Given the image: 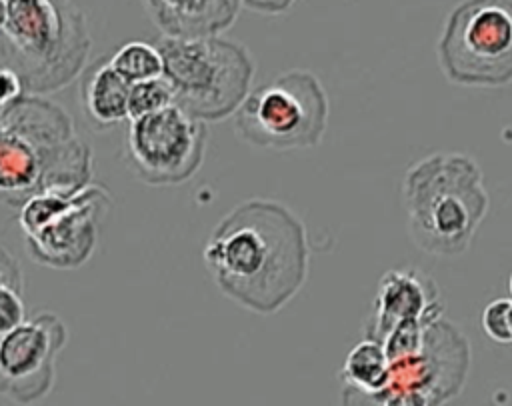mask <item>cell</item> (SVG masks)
I'll list each match as a JSON object with an SVG mask.
<instances>
[{"label":"cell","mask_w":512,"mask_h":406,"mask_svg":"<svg viewBox=\"0 0 512 406\" xmlns=\"http://www.w3.org/2000/svg\"><path fill=\"white\" fill-rule=\"evenodd\" d=\"M204 264L220 292L256 314H274L302 288L308 240L282 202L250 198L232 208L204 244Z\"/></svg>","instance_id":"obj_1"},{"label":"cell","mask_w":512,"mask_h":406,"mask_svg":"<svg viewBox=\"0 0 512 406\" xmlns=\"http://www.w3.org/2000/svg\"><path fill=\"white\" fill-rule=\"evenodd\" d=\"M92 184V150L70 114L40 94L0 106V194L20 208L42 192H78Z\"/></svg>","instance_id":"obj_2"},{"label":"cell","mask_w":512,"mask_h":406,"mask_svg":"<svg viewBox=\"0 0 512 406\" xmlns=\"http://www.w3.org/2000/svg\"><path fill=\"white\" fill-rule=\"evenodd\" d=\"M412 242L434 256H458L488 214L478 162L460 152H436L414 162L402 180Z\"/></svg>","instance_id":"obj_3"},{"label":"cell","mask_w":512,"mask_h":406,"mask_svg":"<svg viewBox=\"0 0 512 406\" xmlns=\"http://www.w3.org/2000/svg\"><path fill=\"white\" fill-rule=\"evenodd\" d=\"M0 34L2 66L40 96L76 80L92 46L74 0H0Z\"/></svg>","instance_id":"obj_4"},{"label":"cell","mask_w":512,"mask_h":406,"mask_svg":"<svg viewBox=\"0 0 512 406\" xmlns=\"http://www.w3.org/2000/svg\"><path fill=\"white\" fill-rule=\"evenodd\" d=\"M174 104L202 122H216L240 110L252 92L254 60L226 38H170L156 42Z\"/></svg>","instance_id":"obj_5"},{"label":"cell","mask_w":512,"mask_h":406,"mask_svg":"<svg viewBox=\"0 0 512 406\" xmlns=\"http://www.w3.org/2000/svg\"><path fill=\"white\" fill-rule=\"evenodd\" d=\"M328 96L310 70H288L254 88L236 112L242 140L266 150L314 148L328 126Z\"/></svg>","instance_id":"obj_6"},{"label":"cell","mask_w":512,"mask_h":406,"mask_svg":"<svg viewBox=\"0 0 512 406\" xmlns=\"http://www.w3.org/2000/svg\"><path fill=\"white\" fill-rule=\"evenodd\" d=\"M112 194L102 184L78 192H42L18 208L28 256L48 268L74 270L92 256Z\"/></svg>","instance_id":"obj_7"},{"label":"cell","mask_w":512,"mask_h":406,"mask_svg":"<svg viewBox=\"0 0 512 406\" xmlns=\"http://www.w3.org/2000/svg\"><path fill=\"white\" fill-rule=\"evenodd\" d=\"M438 62L460 86L500 88L512 82V0H462L448 14Z\"/></svg>","instance_id":"obj_8"},{"label":"cell","mask_w":512,"mask_h":406,"mask_svg":"<svg viewBox=\"0 0 512 406\" xmlns=\"http://www.w3.org/2000/svg\"><path fill=\"white\" fill-rule=\"evenodd\" d=\"M206 140V124L172 104L130 120L124 154L130 170L144 184L178 186L200 170Z\"/></svg>","instance_id":"obj_9"},{"label":"cell","mask_w":512,"mask_h":406,"mask_svg":"<svg viewBox=\"0 0 512 406\" xmlns=\"http://www.w3.org/2000/svg\"><path fill=\"white\" fill-rule=\"evenodd\" d=\"M470 344L448 320L440 318L426 330L418 352L390 360L388 380L374 396H414L430 406L454 398L468 376Z\"/></svg>","instance_id":"obj_10"},{"label":"cell","mask_w":512,"mask_h":406,"mask_svg":"<svg viewBox=\"0 0 512 406\" xmlns=\"http://www.w3.org/2000/svg\"><path fill=\"white\" fill-rule=\"evenodd\" d=\"M66 324L54 312H38L0 340V390L20 406L44 400L56 380V356L66 346Z\"/></svg>","instance_id":"obj_11"},{"label":"cell","mask_w":512,"mask_h":406,"mask_svg":"<svg viewBox=\"0 0 512 406\" xmlns=\"http://www.w3.org/2000/svg\"><path fill=\"white\" fill-rule=\"evenodd\" d=\"M442 318V302L434 280L416 268L388 270L376 290L372 316L364 338L382 342L384 336L404 322H436Z\"/></svg>","instance_id":"obj_12"},{"label":"cell","mask_w":512,"mask_h":406,"mask_svg":"<svg viewBox=\"0 0 512 406\" xmlns=\"http://www.w3.org/2000/svg\"><path fill=\"white\" fill-rule=\"evenodd\" d=\"M152 22L170 38H206L228 30L242 0H144Z\"/></svg>","instance_id":"obj_13"},{"label":"cell","mask_w":512,"mask_h":406,"mask_svg":"<svg viewBox=\"0 0 512 406\" xmlns=\"http://www.w3.org/2000/svg\"><path fill=\"white\" fill-rule=\"evenodd\" d=\"M130 82H126L108 60L90 66L80 84V98L86 116L100 128L114 126L128 118Z\"/></svg>","instance_id":"obj_14"},{"label":"cell","mask_w":512,"mask_h":406,"mask_svg":"<svg viewBox=\"0 0 512 406\" xmlns=\"http://www.w3.org/2000/svg\"><path fill=\"white\" fill-rule=\"evenodd\" d=\"M390 360L380 342L364 338L348 354L340 370L344 386L364 394H376L388 380Z\"/></svg>","instance_id":"obj_15"},{"label":"cell","mask_w":512,"mask_h":406,"mask_svg":"<svg viewBox=\"0 0 512 406\" xmlns=\"http://www.w3.org/2000/svg\"><path fill=\"white\" fill-rule=\"evenodd\" d=\"M112 68L130 84L160 78L164 74V60L156 44L132 40L120 46L110 56Z\"/></svg>","instance_id":"obj_16"},{"label":"cell","mask_w":512,"mask_h":406,"mask_svg":"<svg viewBox=\"0 0 512 406\" xmlns=\"http://www.w3.org/2000/svg\"><path fill=\"white\" fill-rule=\"evenodd\" d=\"M174 104V92L164 76L136 82L130 86L128 100V118H142L154 112H160Z\"/></svg>","instance_id":"obj_17"},{"label":"cell","mask_w":512,"mask_h":406,"mask_svg":"<svg viewBox=\"0 0 512 406\" xmlns=\"http://www.w3.org/2000/svg\"><path fill=\"white\" fill-rule=\"evenodd\" d=\"M510 310L512 298H496L482 312V328L486 336L498 344H512Z\"/></svg>","instance_id":"obj_18"},{"label":"cell","mask_w":512,"mask_h":406,"mask_svg":"<svg viewBox=\"0 0 512 406\" xmlns=\"http://www.w3.org/2000/svg\"><path fill=\"white\" fill-rule=\"evenodd\" d=\"M24 322V302L22 294L0 286V332H8Z\"/></svg>","instance_id":"obj_19"},{"label":"cell","mask_w":512,"mask_h":406,"mask_svg":"<svg viewBox=\"0 0 512 406\" xmlns=\"http://www.w3.org/2000/svg\"><path fill=\"white\" fill-rule=\"evenodd\" d=\"M0 286L12 288L22 294V272L6 246H2V254H0Z\"/></svg>","instance_id":"obj_20"},{"label":"cell","mask_w":512,"mask_h":406,"mask_svg":"<svg viewBox=\"0 0 512 406\" xmlns=\"http://www.w3.org/2000/svg\"><path fill=\"white\" fill-rule=\"evenodd\" d=\"M24 94H26V90H24V84H22L20 76L14 70L2 66V100H0V106L10 104V102H14L16 98H20Z\"/></svg>","instance_id":"obj_21"},{"label":"cell","mask_w":512,"mask_h":406,"mask_svg":"<svg viewBox=\"0 0 512 406\" xmlns=\"http://www.w3.org/2000/svg\"><path fill=\"white\" fill-rule=\"evenodd\" d=\"M296 0H242V4L260 14H282L286 12Z\"/></svg>","instance_id":"obj_22"},{"label":"cell","mask_w":512,"mask_h":406,"mask_svg":"<svg viewBox=\"0 0 512 406\" xmlns=\"http://www.w3.org/2000/svg\"><path fill=\"white\" fill-rule=\"evenodd\" d=\"M508 288H510V294H512V274H510V280H508Z\"/></svg>","instance_id":"obj_23"},{"label":"cell","mask_w":512,"mask_h":406,"mask_svg":"<svg viewBox=\"0 0 512 406\" xmlns=\"http://www.w3.org/2000/svg\"><path fill=\"white\" fill-rule=\"evenodd\" d=\"M510 326H512V310H510Z\"/></svg>","instance_id":"obj_24"}]
</instances>
